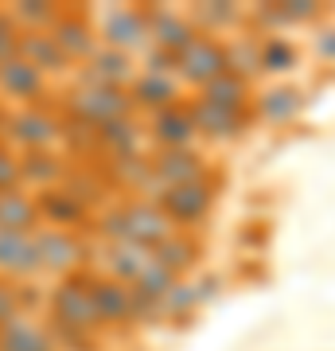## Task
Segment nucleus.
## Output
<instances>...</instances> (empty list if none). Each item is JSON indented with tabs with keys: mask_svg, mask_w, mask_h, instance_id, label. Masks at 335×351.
Returning <instances> with one entry per match:
<instances>
[{
	"mask_svg": "<svg viewBox=\"0 0 335 351\" xmlns=\"http://www.w3.org/2000/svg\"><path fill=\"white\" fill-rule=\"evenodd\" d=\"M106 242H129V246H140V250H156L164 239H172L175 226L172 219L160 211V203L156 199H137L129 203H110V207H101L98 211V223H94Z\"/></svg>",
	"mask_w": 335,
	"mask_h": 351,
	"instance_id": "obj_1",
	"label": "nucleus"
},
{
	"mask_svg": "<svg viewBox=\"0 0 335 351\" xmlns=\"http://www.w3.org/2000/svg\"><path fill=\"white\" fill-rule=\"evenodd\" d=\"M133 98H129V90H117V86H98V82H82V86L66 98V121H75V125H86V129H106L113 121H125V117H133Z\"/></svg>",
	"mask_w": 335,
	"mask_h": 351,
	"instance_id": "obj_2",
	"label": "nucleus"
},
{
	"mask_svg": "<svg viewBox=\"0 0 335 351\" xmlns=\"http://www.w3.org/2000/svg\"><path fill=\"white\" fill-rule=\"evenodd\" d=\"M62 129H66V117H62L55 106L39 101V106H24V110L8 113L4 137H8V145H16L20 152H47L62 141Z\"/></svg>",
	"mask_w": 335,
	"mask_h": 351,
	"instance_id": "obj_3",
	"label": "nucleus"
},
{
	"mask_svg": "<svg viewBox=\"0 0 335 351\" xmlns=\"http://www.w3.org/2000/svg\"><path fill=\"white\" fill-rule=\"evenodd\" d=\"M47 320L66 328H78V332H90L98 336V313H94V293H90V274H71L59 277V285L51 289L47 297Z\"/></svg>",
	"mask_w": 335,
	"mask_h": 351,
	"instance_id": "obj_4",
	"label": "nucleus"
},
{
	"mask_svg": "<svg viewBox=\"0 0 335 351\" xmlns=\"http://www.w3.org/2000/svg\"><path fill=\"white\" fill-rule=\"evenodd\" d=\"M214 195H219L214 176H203L195 184H179V188L156 191V203H160V211L172 219L175 230H191V234H195V226H203L211 219Z\"/></svg>",
	"mask_w": 335,
	"mask_h": 351,
	"instance_id": "obj_5",
	"label": "nucleus"
},
{
	"mask_svg": "<svg viewBox=\"0 0 335 351\" xmlns=\"http://www.w3.org/2000/svg\"><path fill=\"white\" fill-rule=\"evenodd\" d=\"M39 269L43 274L71 277L90 262V242L82 239V230H59V226H39Z\"/></svg>",
	"mask_w": 335,
	"mask_h": 351,
	"instance_id": "obj_6",
	"label": "nucleus"
},
{
	"mask_svg": "<svg viewBox=\"0 0 335 351\" xmlns=\"http://www.w3.org/2000/svg\"><path fill=\"white\" fill-rule=\"evenodd\" d=\"M175 75L191 82V86H207L214 78L230 75V55H226V43L214 36H195L191 39V47L175 59Z\"/></svg>",
	"mask_w": 335,
	"mask_h": 351,
	"instance_id": "obj_7",
	"label": "nucleus"
},
{
	"mask_svg": "<svg viewBox=\"0 0 335 351\" xmlns=\"http://www.w3.org/2000/svg\"><path fill=\"white\" fill-rule=\"evenodd\" d=\"M98 43L113 51H125V55H133V51L149 47V16L145 8H106L98 16Z\"/></svg>",
	"mask_w": 335,
	"mask_h": 351,
	"instance_id": "obj_8",
	"label": "nucleus"
},
{
	"mask_svg": "<svg viewBox=\"0 0 335 351\" xmlns=\"http://www.w3.org/2000/svg\"><path fill=\"white\" fill-rule=\"evenodd\" d=\"M90 293H94V313L101 328H133L137 324V304H133V289L113 281V277L90 274Z\"/></svg>",
	"mask_w": 335,
	"mask_h": 351,
	"instance_id": "obj_9",
	"label": "nucleus"
},
{
	"mask_svg": "<svg viewBox=\"0 0 335 351\" xmlns=\"http://www.w3.org/2000/svg\"><path fill=\"white\" fill-rule=\"evenodd\" d=\"M152 164V180L156 188H179V184H195L203 176H211L207 168V156L199 149H156L149 156Z\"/></svg>",
	"mask_w": 335,
	"mask_h": 351,
	"instance_id": "obj_10",
	"label": "nucleus"
},
{
	"mask_svg": "<svg viewBox=\"0 0 335 351\" xmlns=\"http://www.w3.org/2000/svg\"><path fill=\"white\" fill-rule=\"evenodd\" d=\"M0 98H8L16 110H24V106H39V101L47 98V75L36 71V66L12 55V59H4L0 63Z\"/></svg>",
	"mask_w": 335,
	"mask_h": 351,
	"instance_id": "obj_11",
	"label": "nucleus"
},
{
	"mask_svg": "<svg viewBox=\"0 0 335 351\" xmlns=\"http://www.w3.org/2000/svg\"><path fill=\"white\" fill-rule=\"evenodd\" d=\"M149 16V47L168 51V55H184L191 47V39L199 36V27L191 24V16L175 12V8H145Z\"/></svg>",
	"mask_w": 335,
	"mask_h": 351,
	"instance_id": "obj_12",
	"label": "nucleus"
},
{
	"mask_svg": "<svg viewBox=\"0 0 335 351\" xmlns=\"http://www.w3.org/2000/svg\"><path fill=\"white\" fill-rule=\"evenodd\" d=\"M149 137L156 141V149H195L199 129L195 117H191V106L175 101L168 110L152 113L149 117Z\"/></svg>",
	"mask_w": 335,
	"mask_h": 351,
	"instance_id": "obj_13",
	"label": "nucleus"
},
{
	"mask_svg": "<svg viewBox=\"0 0 335 351\" xmlns=\"http://www.w3.org/2000/svg\"><path fill=\"white\" fill-rule=\"evenodd\" d=\"M137 75H140V71L133 66V55L113 51V47H106V43H101L94 55H90L86 63H82V82H98V86L129 90Z\"/></svg>",
	"mask_w": 335,
	"mask_h": 351,
	"instance_id": "obj_14",
	"label": "nucleus"
},
{
	"mask_svg": "<svg viewBox=\"0 0 335 351\" xmlns=\"http://www.w3.org/2000/svg\"><path fill=\"white\" fill-rule=\"evenodd\" d=\"M36 199H39V219H43V226H59V230H82L90 223V215H94L75 191H66V188L36 191Z\"/></svg>",
	"mask_w": 335,
	"mask_h": 351,
	"instance_id": "obj_15",
	"label": "nucleus"
},
{
	"mask_svg": "<svg viewBox=\"0 0 335 351\" xmlns=\"http://www.w3.org/2000/svg\"><path fill=\"white\" fill-rule=\"evenodd\" d=\"M39 269V242L36 234H20V230H0V277L8 281H24Z\"/></svg>",
	"mask_w": 335,
	"mask_h": 351,
	"instance_id": "obj_16",
	"label": "nucleus"
},
{
	"mask_svg": "<svg viewBox=\"0 0 335 351\" xmlns=\"http://www.w3.org/2000/svg\"><path fill=\"white\" fill-rule=\"evenodd\" d=\"M51 36L59 39V47H62V55L71 59V66H75V63H86L90 55L101 47V43H98V32L90 27V20H86L82 12H62L59 24L51 27Z\"/></svg>",
	"mask_w": 335,
	"mask_h": 351,
	"instance_id": "obj_17",
	"label": "nucleus"
},
{
	"mask_svg": "<svg viewBox=\"0 0 335 351\" xmlns=\"http://www.w3.org/2000/svg\"><path fill=\"white\" fill-rule=\"evenodd\" d=\"M66 176H71V160H62L55 149H47V152H20V180H24V188L51 191V188H62Z\"/></svg>",
	"mask_w": 335,
	"mask_h": 351,
	"instance_id": "obj_18",
	"label": "nucleus"
},
{
	"mask_svg": "<svg viewBox=\"0 0 335 351\" xmlns=\"http://www.w3.org/2000/svg\"><path fill=\"white\" fill-rule=\"evenodd\" d=\"M191 117H195L199 137H207V141H234V137H242V129L249 121V113L219 110V106H211L203 98L191 101Z\"/></svg>",
	"mask_w": 335,
	"mask_h": 351,
	"instance_id": "obj_19",
	"label": "nucleus"
},
{
	"mask_svg": "<svg viewBox=\"0 0 335 351\" xmlns=\"http://www.w3.org/2000/svg\"><path fill=\"white\" fill-rule=\"evenodd\" d=\"M149 262H152V254L140 250V246H129V242H106V246H101V258H98V274L113 277V281H121V285H133L137 274Z\"/></svg>",
	"mask_w": 335,
	"mask_h": 351,
	"instance_id": "obj_20",
	"label": "nucleus"
},
{
	"mask_svg": "<svg viewBox=\"0 0 335 351\" xmlns=\"http://www.w3.org/2000/svg\"><path fill=\"white\" fill-rule=\"evenodd\" d=\"M43 219H39V199L36 191L12 188L0 191V230H20V234H36Z\"/></svg>",
	"mask_w": 335,
	"mask_h": 351,
	"instance_id": "obj_21",
	"label": "nucleus"
},
{
	"mask_svg": "<svg viewBox=\"0 0 335 351\" xmlns=\"http://www.w3.org/2000/svg\"><path fill=\"white\" fill-rule=\"evenodd\" d=\"M98 137V156H106L113 164H125V160H137L140 156V125L133 121V117H125V121H113V125L98 129L94 133Z\"/></svg>",
	"mask_w": 335,
	"mask_h": 351,
	"instance_id": "obj_22",
	"label": "nucleus"
},
{
	"mask_svg": "<svg viewBox=\"0 0 335 351\" xmlns=\"http://www.w3.org/2000/svg\"><path fill=\"white\" fill-rule=\"evenodd\" d=\"M129 98L137 110H149V113H160L168 106L179 101V82L175 75H152V71H140L133 78V86H129Z\"/></svg>",
	"mask_w": 335,
	"mask_h": 351,
	"instance_id": "obj_23",
	"label": "nucleus"
},
{
	"mask_svg": "<svg viewBox=\"0 0 335 351\" xmlns=\"http://www.w3.org/2000/svg\"><path fill=\"white\" fill-rule=\"evenodd\" d=\"M20 59H27V63L36 66V71H43L47 78L71 71V59L62 55L59 39L51 36V32H24V39H20Z\"/></svg>",
	"mask_w": 335,
	"mask_h": 351,
	"instance_id": "obj_24",
	"label": "nucleus"
},
{
	"mask_svg": "<svg viewBox=\"0 0 335 351\" xmlns=\"http://www.w3.org/2000/svg\"><path fill=\"white\" fill-rule=\"evenodd\" d=\"M152 262H160L168 274H175L184 281V274H191L199 265V242L191 230H175L172 239H164L156 250H152Z\"/></svg>",
	"mask_w": 335,
	"mask_h": 351,
	"instance_id": "obj_25",
	"label": "nucleus"
},
{
	"mask_svg": "<svg viewBox=\"0 0 335 351\" xmlns=\"http://www.w3.org/2000/svg\"><path fill=\"white\" fill-rule=\"evenodd\" d=\"M0 351H59V348H55L47 324L16 316L12 324L0 328Z\"/></svg>",
	"mask_w": 335,
	"mask_h": 351,
	"instance_id": "obj_26",
	"label": "nucleus"
},
{
	"mask_svg": "<svg viewBox=\"0 0 335 351\" xmlns=\"http://www.w3.org/2000/svg\"><path fill=\"white\" fill-rule=\"evenodd\" d=\"M199 98L219 106V110H234V113H249V82L246 78H238L234 71L223 78H214L207 86L199 90Z\"/></svg>",
	"mask_w": 335,
	"mask_h": 351,
	"instance_id": "obj_27",
	"label": "nucleus"
},
{
	"mask_svg": "<svg viewBox=\"0 0 335 351\" xmlns=\"http://www.w3.org/2000/svg\"><path fill=\"white\" fill-rule=\"evenodd\" d=\"M323 8L312 0H281V4H261L253 20H261L265 27H293V24H312Z\"/></svg>",
	"mask_w": 335,
	"mask_h": 351,
	"instance_id": "obj_28",
	"label": "nucleus"
},
{
	"mask_svg": "<svg viewBox=\"0 0 335 351\" xmlns=\"http://www.w3.org/2000/svg\"><path fill=\"white\" fill-rule=\"evenodd\" d=\"M226 55H230V71H234L238 78L249 82V75H261V39L238 36L234 43L226 47Z\"/></svg>",
	"mask_w": 335,
	"mask_h": 351,
	"instance_id": "obj_29",
	"label": "nucleus"
},
{
	"mask_svg": "<svg viewBox=\"0 0 335 351\" xmlns=\"http://www.w3.org/2000/svg\"><path fill=\"white\" fill-rule=\"evenodd\" d=\"M297 106H300V94L293 86H273L269 94H261L258 113L265 121H288V117L297 113Z\"/></svg>",
	"mask_w": 335,
	"mask_h": 351,
	"instance_id": "obj_30",
	"label": "nucleus"
},
{
	"mask_svg": "<svg viewBox=\"0 0 335 351\" xmlns=\"http://www.w3.org/2000/svg\"><path fill=\"white\" fill-rule=\"evenodd\" d=\"M293 63H297V47L288 39H281V36L261 39V71L285 75V71H293Z\"/></svg>",
	"mask_w": 335,
	"mask_h": 351,
	"instance_id": "obj_31",
	"label": "nucleus"
},
{
	"mask_svg": "<svg viewBox=\"0 0 335 351\" xmlns=\"http://www.w3.org/2000/svg\"><path fill=\"white\" fill-rule=\"evenodd\" d=\"M238 20V8L230 4H199L191 12V24L199 27V36H211L214 27H230Z\"/></svg>",
	"mask_w": 335,
	"mask_h": 351,
	"instance_id": "obj_32",
	"label": "nucleus"
},
{
	"mask_svg": "<svg viewBox=\"0 0 335 351\" xmlns=\"http://www.w3.org/2000/svg\"><path fill=\"white\" fill-rule=\"evenodd\" d=\"M12 188H24V180H20V152L8 141H0V191H12Z\"/></svg>",
	"mask_w": 335,
	"mask_h": 351,
	"instance_id": "obj_33",
	"label": "nucleus"
},
{
	"mask_svg": "<svg viewBox=\"0 0 335 351\" xmlns=\"http://www.w3.org/2000/svg\"><path fill=\"white\" fill-rule=\"evenodd\" d=\"M16 316H24V297H20V285H12L8 277H0V328L12 324Z\"/></svg>",
	"mask_w": 335,
	"mask_h": 351,
	"instance_id": "obj_34",
	"label": "nucleus"
},
{
	"mask_svg": "<svg viewBox=\"0 0 335 351\" xmlns=\"http://www.w3.org/2000/svg\"><path fill=\"white\" fill-rule=\"evenodd\" d=\"M20 39H24V32L16 27L12 12H8V8H0V63H4V59H12V55H20Z\"/></svg>",
	"mask_w": 335,
	"mask_h": 351,
	"instance_id": "obj_35",
	"label": "nucleus"
},
{
	"mask_svg": "<svg viewBox=\"0 0 335 351\" xmlns=\"http://www.w3.org/2000/svg\"><path fill=\"white\" fill-rule=\"evenodd\" d=\"M316 51H320L323 59H335V32H323V36L316 39Z\"/></svg>",
	"mask_w": 335,
	"mask_h": 351,
	"instance_id": "obj_36",
	"label": "nucleus"
}]
</instances>
